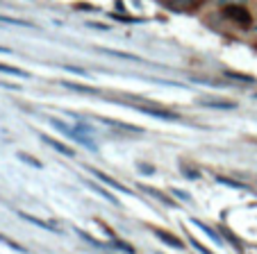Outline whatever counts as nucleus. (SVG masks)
<instances>
[{"label":"nucleus","instance_id":"obj_1","mask_svg":"<svg viewBox=\"0 0 257 254\" xmlns=\"http://www.w3.org/2000/svg\"><path fill=\"white\" fill-rule=\"evenodd\" d=\"M48 123L53 125L55 130H59L66 139H73L75 143H80V145H87L91 152H98V145H96V141L91 139L89 134H82L80 130H75V125H66L64 120H59V118H48Z\"/></svg>","mask_w":257,"mask_h":254},{"label":"nucleus","instance_id":"obj_2","mask_svg":"<svg viewBox=\"0 0 257 254\" xmlns=\"http://www.w3.org/2000/svg\"><path fill=\"white\" fill-rule=\"evenodd\" d=\"M223 14L228 16V19H232L234 23H239V25H243V28H248V25L252 23V19H250V12L246 10V7H241V5H228L223 10Z\"/></svg>","mask_w":257,"mask_h":254},{"label":"nucleus","instance_id":"obj_3","mask_svg":"<svg viewBox=\"0 0 257 254\" xmlns=\"http://www.w3.org/2000/svg\"><path fill=\"white\" fill-rule=\"evenodd\" d=\"M87 170L93 175V177H98V179H100L102 184H107V186H109V188H114V191H118V193H127V195H132V191H130V188H127V186H123V184H118L116 179H112V177H109V175L100 173L98 168H87Z\"/></svg>","mask_w":257,"mask_h":254},{"label":"nucleus","instance_id":"obj_4","mask_svg":"<svg viewBox=\"0 0 257 254\" xmlns=\"http://www.w3.org/2000/svg\"><path fill=\"white\" fill-rule=\"evenodd\" d=\"M141 114L146 116H153V118H160V120H171V123H175V120H180L178 114H173V111H166V109H153V107H139Z\"/></svg>","mask_w":257,"mask_h":254},{"label":"nucleus","instance_id":"obj_5","mask_svg":"<svg viewBox=\"0 0 257 254\" xmlns=\"http://www.w3.org/2000/svg\"><path fill=\"white\" fill-rule=\"evenodd\" d=\"M153 234L157 236V238L162 240L164 245H169V247H173V249H185V243L180 238H175L173 234H169V231H164V229H157V227H153Z\"/></svg>","mask_w":257,"mask_h":254},{"label":"nucleus","instance_id":"obj_6","mask_svg":"<svg viewBox=\"0 0 257 254\" xmlns=\"http://www.w3.org/2000/svg\"><path fill=\"white\" fill-rule=\"evenodd\" d=\"M41 141H44L46 145H50L53 150H57V152H62L64 157H75V150H71L68 145H64L62 141H57V139H53V136H48V134H41Z\"/></svg>","mask_w":257,"mask_h":254},{"label":"nucleus","instance_id":"obj_7","mask_svg":"<svg viewBox=\"0 0 257 254\" xmlns=\"http://www.w3.org/2000/svg\"><path fill=\"white\" fill-rule=\"evenodd\" d=\"M84 186L89 188V191H93V193H98L100 197H105L109 204H114V206H121V202H118V197L116 195H112L109 191H105V188L100 186V184H96V182H84Z\"/></svg>","mask_w":257,"mask_h":254},{"label":"nucleus","instance_id":"obj_8","mask_svg":"<svg viewBox=\"0 0 257 254\" xmlns=\"http://www.w3.org/2000/svg\"><path fill=\"white\" fill-rule=\"evenodd\" d=\"M200 107H207V109H223V111H230V109H237L234 102H228V100H198Z\"/></svg>","mask_w":257,"mask_h":254},{"label":"nucleus","instance_id":"obj_9","mask_svg":"<svg viewBox=\"0 0 257 254\" xmlns=\"http://www.w3.org/2000/svg\"><path fill=\"white\" fill-rule=\"evenodd\" d=\"M16 213H19V218H23V220H28L30 225H37V227H41V229H46V231H59L55 225H50V222H44V220H39V218L30 216V213H25V211H16Z\"/></svg>","mask_w":257,"mask_h":254},{"label":"nucleus","instance_id":"obj_10","mask_svg":"<svg viewBox=\"0 0 257 254\" xmlns=\"http://www.w3.org/2000/svg\"><path fill=\"white\" fill-rule=\"evenodd\" d=\"M191 222H194V225L198 227L200 231H205V234H207L209 238H212V243H216V245H223V238H221V236H218L216 231L212 229V227H207V225H205V222H200L198 218H191Z\"/></svg>","mask_w":257,"mask_h":254},{"label":"nucleus","instance_id":"obj_11","mask_svg":"<svg viewBox=\"0 0 257 254\" xmlns=\"http://www.w3.org/2000/svg\"><path fill=\"white\" fill-rule=\"evenodd\" d=\"M100 123H105V125H112V127H118V130H127V132H137V134H141V127H135V125H127V123H118V120H114V118H98Z\"/></svg>","mask_w":257,"mask_h":254},{"label":"nucleus","instance_id":"obj_12","mask_svg":"<svg viewBox=\"0 0 257 254\" xmlns=\"http://www.w3.org/2000/svg\"><path fill=\"white\" fill-rule=\"evenodd\" d=\"M100 53L109 55V57H118V59H127V62H141L137 55H130V53H121V50H109V48H100Z\"/></svg>","mask_w":257,"mask_h":254},{"label":"nucleus","instance_id":"obj_13","mask_svg":"<svg viewBox=\"0 0 257 254\" xmlns=\"http://www.w3.org/2000/svg\"><path fill=\"white\" fill-rule=\"evenodd\" d=\"M0 73H7V75H16V77H30L28 71H23V68H16V66H10V64H0Z\"/></svg>","mask_w":257,"mask_h":254},{"label":"nucleus","instance_id":"obj_14","mask_svg":"<svg viewBox=\"0 0 257 254\" xmlns=\"http://www.w3.org/2000/svg\"><path fill=\"white\" fill-rule=\"evenodd\" d=\"M16 157H19L21 161H25V163H28V166H32V168H44V163H41L39 159L30 157V154H25V152H16Z\"/></svg>","mask_w":257,"mask_h":254},{"label":"nucleus","instance_id":"obj_15","mask_svg":"<svg viewBox=\"0 0 257 254\" xmlns=\"http://www.w3.org/2000/svg\"><path fill=\"white\" fill-rule=\"evenodd\" d=\"M141 188H144V191H146V193H151V195H155V197H157V200H162V202H164V204H166V206H178V204H173V202H171V200H169V197H166V195H164V193L155 191V188H151V186H141Z\"/></svg>","mask_w":257,"mask_h":254},{"label":"nucleus","instance_id":"obj_16","mask_svg":"<svg viewBox=\"0 0 257 254\" xmlns=\"http://www.w3.org/2000/svg\"><path fill=\"white\" fill-rule=\"evenodd\" d=\"M66 89H73V91H80V93H96V89L91 87H82V84H75V82H62Z\"/></svg>","mask_w":257,"mask_h":254},{"label":"nucleus","instance_id":"obj_17","mask_svg":"<svg viewBox=\"0 0 257 254\" xmlns=\"http://www.w3.org/2000/svg\"><path fill=\"white\" fill-rule=\"evenodd\" d=\"M0 23H10V25H23V28H32V23H25V21H19V19H10V16H3V14H0Z\"/></svg>","mask_w":257,"mask_h":254},{"label":"nucleus","instance_id":"obj_18","mask_svg":"<svg viewBox=\"0 0 257 254\" xmlns=\"http://www.w3.org/2000/svg\"><path fill=\"white\" fill-rule=\"evenodd\" d=\"M189 240H191V247H194L196 252H200V254H214L212 249H207V247H205V245H200V240L191 238V236H189Z\"/></svg>","mask_w":257,"mask_h":254},{"label":"nucleus","instance_id":"obj_19","mask_svg":"<svg viewBox=\"0 0 257 254\" xmlns=\"http://www.w3.org/2000/svg\"><path fill=\"white\" fill-rule=\"evenodd\" d=\"M216 182H218V184H225L228 188H243V184L232 182V179H228V177H216Z\"/></svg>","mask_w":257,"mask_h":254},{"label":"nucleus","instance_id":"obj_20","mask_svg":"<svg viewBox=\"0 0 257 254\" xmlns=\"http://www.w3.org/2000/svg\"><path fill=\"white\" fill-rule=\"evenodd\" d=\"M228 77H232V80H239V82H246V84H252V82H255V77L241 75V73H228Z\"/></svg>","mask_w":257,"mask_h":254},{"label":"nucleus","instance_id":"obj_21","mask_svg":"<svg viewBox=\"0 0 257 254\" xmlns=\"http://www.w3.org/2000/svg\"><path fill=\"white\" fill-rule=\"evenodd\" d=\"M196 0H173V5H180V7H191Z\"/></svg>","mask_w":257,"mask_h":254},{"label":"nucleus","instance_id":"obj_22","mask_svg":"<svg viewBox=\"0 0 257 254\" xmlns=\"http://www.w3.org/2000/svg\"><path fill=\"white\" fill-rule=\"evenodd\" d=\"M173 195L180 197V200H187V202L191 200V195H189V193H185V191H173Z\"/></svg>","mask_w":257,"mask_h":254},{"label":"nucleus","instance_id":"obj_23","mask_svg":"<svg viewBox=\"0 0 257 254\" xmlns=\"http://www.w3.org/2000/svg\"><path fill=\"white\" fill-rule=\"evenodd\" d=\"M139 173H146V175H153V173H155V168H153V166H144V163H141V166H139Z\"/></svg>","mask_w":257,"mask_h":254},{"label":"nucleus","instance_id":"obj_24","mask_svg":"<svg viewBox=\"0 0 257 254\" xmlns=\"http://www.w3.org/2000/svg\"><path fill=\"white\" fill-rule=\"evenodd\" d=\"M12 53H14L12 48H7V46H0V55H12Z\"/></svg>","mask_w":257,"mask_h":254},{"label":"nucleus","instance_id":"obj_25","mask_svg":"<svg viewBox=\"0 0 257 254\" xmlns=\"http://www.w3.org/2000/svg\"><path fill=\"white\" fill-rule=\"evenodd\" d=\"M0 240H5V238H3V236H0ZM5 243H10V240H5ZM12 245V247H14V243H10Z\"/></svg>","mask_w":257,"mask_h":254},{"label":"nucleus","instance_id":"obj_26","mask_svg":"<svg viewBox=\"0 0 257 254\" xmlns=\"http://www.w3.org/2000/svg\"><path fill=\"white\" fill-rule=\"evenodd\" d=\"M255 98H257V96H255Z\"/></svg>","mask_w":257,"mask_h":254}]
</instances>
